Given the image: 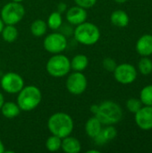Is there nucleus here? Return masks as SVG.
<instances>
[{"label":"nucleus","instance_id":"obj_1","mask_svg":"<svg viewBox=\"0 0 152 153\" xmlns=\"http://www.w3.org/2000/svg\"><path fill=\"white\" fill-rule=\"evenodd\" d=\"M47 128L52 134L63 139L72 134L73 130V120L68 114L57 112L48 118Z\"/></svg>","mask_w":152,"mask_h":153},{"label":"nucleus","instance_id":"obj_2","mask_svg":"<svg viewBox=\"0 0 152 153\" xmlns=\"http://www.w3.org/2000/svg\"><path fill=\"white\" fill-rule=\"evenodd\" d=\"M102 125L109 126L118 123L123 117L121 107L112 100H105L99 104L98 110L94 115Z\"/></svg>","mask_w":152,"mask_h":153},{"label":"nucleus","instance_id":"obj_3","mask_svg":"<svg viewBox=\"0 0 152 153\" xmlns=\"http://www.w3.org/2000/svg\"><path fill=\"white\" fill-rule=\"evenodd\" d=\"M18 93L19 95L17 97V104L21 110L25 112L35 109L42 100L40 90L34 85L23 87Z\"/></svg>","mask_w":152,"mask_h":153},{"label":"nucleus","instance_id":"obj_4","mask_svg":"<svg viewBox=\"0 0 152 153\" xmlns=\"http://www.w3.org/2000/svg\"><path fill=\"white\" fill-rule=\"evenodd\" d=\"M73 37L79 43L91 46L99 41L100 38V30L94 23L84 22L76 26L73 30Z\"/></svg>","mask_w":152,"mask_h":153},{"label":"nucleus","instance_id":"obj_5","mask_svg":"<svg viewBox=\"0 0 152 153\" xmlns=\"http://www.w3.org/2000/svg\"><path fill=\"white\" fill-rule=\"evenodd\" d=\"M46 68L49 75L56 78L64 77L71 70V61L63 54H54L48 59Z\"/></svg>","mask_w":152,"mask_h":153},{"label":"nucleus","instance_id":"obj_6","mask_svg":"<svg viewBox=\"0 0 152 153\" xmlns=\"http://www.w3.org/2000/svg\"><path fill=\"white\" fill-rule=\"evenodd\" d=\"M24 14V6L19 2L12 1L7 3L1 10V19L4 24L15 25L22 20Z\"/></svg>","mask_w":152,"mask_h":153},{"label":"nucleus","instance_id":"obj_7","mask_svg":"<svg viewBox=\"0 0 152 153\" xmlns=\"http://www.w3.org/2000/svg\"><path fill=\"white\" fill-rule=\"evenodd\" d=\"M113 73L116 81L124 85L134 82L138 75L137 69L133 65L128 63H124L116 65Z\"/></svg>","mask_w":152,"mask_h":153},{"label":"nucleus","instance_id":"obj_8","mask_svg":"<svg viewBox=\"0 0 152 153\" xmlns=\"http://www.w3.org/2000/svg\"><path fill=\"white\" fill-rule=\"evenodd\" d=\"M67 47V39L61 32H53L44 39L45 49L51 54H59Z\"/></svg>","mask_w":152,"mask_h":153},{"label":"nucleus","instance_id":"obj_9","mask_svg":"<svg viewBox=\"0 0 152 153\" xmlns=\"http://www.w3.org/2000/svg\"><path fill=\"white\" fill-rule=\"evenodd\" d=\"M0 84L2 89L5 92L15 94L18 93L24 87V81L20 74L10 72L2 76Z\"/></svg>","mask_w":152,"mask_h":153},{"label":"nucleus","instance_id":"obj_10","mask_svg":"<svg viewBox=\"0 0 152 153\" xmlns=\"http://www.w3.org/2000/svg\"><path fill=\"white\" fill-rule=\"evenodd\" d=\"M66 89L73 95H80L87 89V78L82 72H74L71 74L65 82Z\"/></svg>","mask_w":152,"mask_h":153},{"label":"nucleus","instance_id":"obj_11","mask_svg":"<svg viewBox=\"0 0 152 153\" xmlns=\"http://www.w3.org/2000/svg\"><path fill=\"white\" fill-rule=\"evenodd\" d=\"M135 123L144 131L152 129V106H142L135 114Z\"/></svg>","mask_w":152,"mask_h":153},{"label":"nucleus","instance_id":"obj_12","mask_svg":"<svg viewBox=\"0 0 152 153\" xmlns=\"http://www.w3.org/2000/svg\"><path fill=\"white\" fill-rule=\"evenodd\" d=\"M87 11L86 9L80 7L78 5L73 6L66 11V20L67 22L74 26H77L87 20Z\"/></svg>","mask_w":152,"mask_h":153},{"label":"nucleus","instance_id":"obj_13","mask_svg":"<svg viewBox=\"0 0 152 153\" xmlns=\"http://www.w3.org/2000/svg\"><path fill=\"white\" fill-rule=\"evenodd\" d=\"M137 53L142 56L152 55V34H144L140 37L135 46Z\"/></svg>","mask_w":152,"mask_h":153},{"label":"nucleus","instance_id":"obj_14","mask_svg":"<svg viewBox=\"0 0 152 153\" xmlns=\"http://www.w3.org/2000/svg\"><path fill=\"white\" fill-rule=\"evenodd\" d=\"M61 149L65 153H78L82 149V145L78 139L69 135L62 139Z\"/></svg>","mask_w":152,"mask_h":153},{"label":"nucleus","instance_id":"obj_15","mask_svg":"<svg viewBox=\"0 0 152 153\" xmlns=\"http://www.w3.org/2000/svg\"><path fill=\"white\" fill-rule=\"evenodd\" d=\"M102 130V124L94 116L89 118L85 124V132L87 135L90 138H95Z\"/></svg>","mask_w":152,"mask_h":153},{"label":"nucleus","instance_id":"obj_16","mask_svg":"<svg viewBox=\"0 0 152 153\" xmlns=\"http://www.w3.org/2000/svg\"><path fill=\"white\" fill-rule=\"evenodd\" d=\"M110 21L113 25L119 28H125L129 24L130 19L126 12L123 10H116L111 13Z\"/></svg>","mask_w":152,"mask_h":153},{"label":"nucleus","instance_id":"obj_17","mask_svg":"<svg viewBox=\"0 0 152 153\" xmlns=\"http://www.w3.org/2000/svg\"><path fill=\"white\" fill-rule=\"evenodd\" d=\"M0 110L3 114V116L8 119H13V118L18 117L21 112V108L18 106V104H16L13 101L4 102Z\"/></svg>","mask_w":152,"mask_h":153},{"label":"nucleus","instance_id":"obj_18","mask_svg":"<svg viewBox=\"0 0 152 153\" xmlns=\"http://www.w3.org/2000/svg\"><path fill=\"white\" fill-rule=\"evenodd\" d=\"M71 61V69L74 70L75 72H82L85 70L89 65V59L85 55H76L73 57Z\"/></svg>","mask_w":152,"mask_h":153},{"label":"nucleus","instance_id":"obj_19","mask_svg":"<svg viewBox=\"0 0 152 153\" xmlns=\"http://www.w3.org/2000/svg\"><path fill=\"white\" fill-rule=\"evenodd\" d=\"M3 39L6 42H13L18 37V30L15 27V25H10V24H5L4 26V29L1 32Z\"/></svg>","mask_w":152,"mask_h":153},{"label":"nucleus","instance_id":"obj_20","mask_svg":"<svg viewBox=\"0 0 152 153\" xmlns=\"http://www.w3.org/2000/svg\"><path fill=\"white\" fill-rule=\"evenodd\" d=\"M47 30V24L43 20H35L30 25V32L35 37H41L43 36Z\"/></svg>","mask_w":152,"mask_h":153},{"label":"nucleus","instance_id":"obj_21","mask_svg":"<svg viewBox=\"0 0 152 153\" xmlns=\"http://www.w3.org/2000/svg\"><path fill=\"white\" fill-rule=\"evenodd\" d=\"M47 27L53 30H58L63 24V19L60 12H53L47 19Z\"/></svg>","mask_w":152,"mask_h":153},{"label":"nucleus","instance_id":"obj_22","mask_svg":"<svg viewBox=\"0 0 152 153\" xmlns=\"http://www.w3.org/2000/svg\"><path fill=\"white\" fill-rule=\"evenodd\" d=\"M138 70L142 75L152 74V60L149 56H142L138 63Z\"/></svg>","mask_w":152,"mask_h":153},{"label":"nucleus","instance_id":"obj_23","mask_svg":"<svg viewBox=\"0 0 152 153\" xmlns=\"http://www.w3.org/2000/svg\"><path fill=\"white\" fill-rule=\"evenodd\" d=\"M140 100L144 106H152V84L146 85L142 89Z\"/></svg>","mask_w":152,"mask_h":153},{"label":"nucleus","instance_id":"obj_24","mask_svg":"<svg viewBox=\"0 0 152 153\" xmlns=\"http://www.w3.org/2000/svg\"><path fill=\"white\" fill-rule=\"evenodd\" d=\"M61 144H62V139L59 138L58 136L52 134L47 138L46 142V148L47 149L48 152H54L61 149Z\"/></svg>","mask_w":152,"mask_h":153},{"label":"nucleus","instance_id":"obj_25","mask_svg":"<svg viewBox=\"0 0 152 153\" xmlns=\"http://www.w3.org/2000/svg\"><path fill=\"white\" fill-rule=\"evenodd\" d=\"M142 106H143V104L142 103L140 99L131 98L126 101V108L128 109L129 112H131L133 114H135Z\"/></svg>","mask_w":152,"mask_h":153},{"label":"nucleus","instance_id":"obj_26","mask_svg":"<svg viewBox=\"0 0 152 153\" xmlns=\"http://www.w3.org/2000/svg\"><path fill=\"white\" fill-rule=\"evenodd\" d=\"M100 133L107 142L114 140L117 135V131L116 127L113 126V125H109V126H107L105 128H102Z\"/></svg>","mask_w":152,"mask_h":153},{"label":"nucleus","instance_id":"obj_27","mask_svg":"<svg viewBox=\"0 0 152 153\" xmlns=\"http://www.w3.org/2000/svg\"><path fill=\"white\" fill-rule=\"evenodd\" d=\"M102 65L105 70H107L108 72H114V70L116 69L117 65H116V62L113 58L106 57L102 62Z\"/></svg>","mask_w":152,"mask_h":153},{"label":"nucleus","instance_id":"obj_28","mask_svg":"<svg viewBox=\"0 0 152 153\" xmlns=\"http://www.w3.org/2000/svg\"><path fill=\"white\" fill-rule=\"evenodd\" d=\"M76 5L82 7L84 9H89L94 6L97 3V0H74Z\"/></svg>","mask_w":152,"mask_h":153},{"label":"nucleus","instance_id":"obj_29","mask_svg":"<svg viewBox=\"0 0 152 153\" xmlns=\"http://www.w3.org/2000/svg\"><path fill=\"white\" fill-rule=\"evenodd\" d=\"M98 107H99L98 104H94V105H92V106L90 107V112H91L93 115L96 114V112H97V110H98Z\"/></svg>","mask_w":152,"mask_h":153},{"label":"nucleus","instance_id":"obj_30","mask_svg":"<svg viewBox=\"0 0 152 153\" xmlns=\"http://www.w3.org/2000/svg\"><path fill=\"white\" fill-rule=\"evenodd\" d=\"M4 96H3V94L0 92V109H1V108H2V106H3V104H4Z\"/></svg>","mask_w":152,"mask_h":153},{"label":"nucleus","instance_id":"obj_31","mask_svg":"<svg viewBox=\"0 0 152 153\" xmlns=\"http://www.w3.org/2000/svg\"><path fill=\"white\" fill-rule=\"evenodd\" d=\"M4 143H2V141L0 140V153H4Z\"/></svg>","mask_w":152,"mask_h":153},{"label":"nucleus","instance_id":"obj_32","mask_svg":"<svg viewBox=\"0 0 152 153\" xmlns=\"http://www.w3.org/2000/svg\"><path fill=\"white\" fill-rule=\"evenodd\" d=\"M4 23L3 20L1 19V17H0V33L2 32V30L4 29Z\"/></svg>","mask_w":152,"mask_h":153},{"label":"nucleus","instance_id":"obj_33","mask_svg":"<svg viewBox=\"0 0 152 153\" xmlns=\"http://www.w3.org/2000/svg\"><path fill=\"white\" fill-rule=\"evenodd\" d=\"M116 3H117V4H124V3H125V2H127L128 0H114Z\"/></svg>","mask_w":152,"mask_h":153},{"label":"nucleus","instance_id":"obj_34","mask_svg":"<svg viewBox=\"0 0 152 153\" xmlns=\"http://www.w3.org/2000/svg\"><path fill=\"white\" fill-rule=\"evenodd\" d=\"M88 153H99V151H97V150H90L87 152Z\"/></svg>","mask_w":152,"mask_h":153},{"label":"nucleus","instance_id":"obj_35","mask_svg":"<svg viewBox=\"0 0 152 153\" xmlns=\"http://www.w3.org/2000/svg\"><path fill=\"white\" fill-rule=\"evenodd\" d=\"M12 1H13V2H19V3H21V2H22L23 0H12Z\"/></svg>","mask_w":152,"mask_h":153},{"label":"nucleus","instance_id":"obj_36","mask_svg":"<svg viewBox=\"0 0 152 153\" xmlns=\"http://www.w3.org/2000/svg\"><path fill=\"white\" fill-rule=\"evenodd\" d=\"M151 34H152V28H151Z\"/></svg>","mask_w":152,"mask_h":153}]
</instances>
